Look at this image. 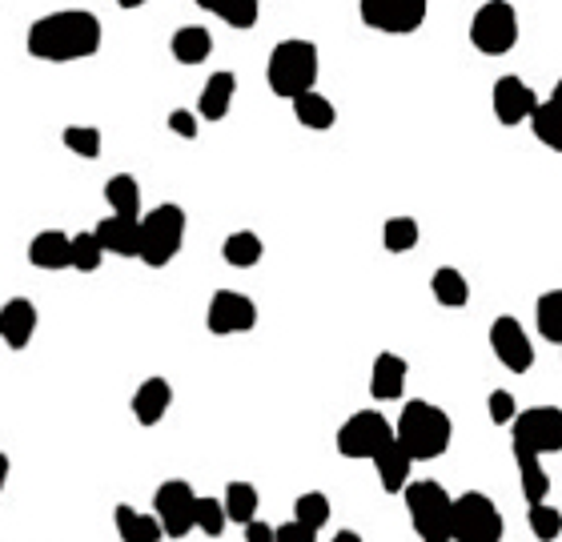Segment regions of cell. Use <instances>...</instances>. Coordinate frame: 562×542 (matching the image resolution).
I'll list each match as a JSON object with an SVG mask.
<instances>
[{"instance_id": "14", "label": "cell", "mask_w": 562, "mask_h": 542, "mask_svg": "<svg viewBox=\"0 0 562 542\" xmlns=\"http://www.w3.org/2000/svg\"><path fill=\"white\" fill-rule=\"evenodd\" d=\"M490 105H495V117L502 121V125H523V121L535 117L538 97L523 77H498L495 93H490Z\"/></svg>"}, {"instance_id": "11", "label": "cell", "mask_w": 562, "mask_h": 542, "mask_svg": "<svg viewBox=\"0 0 562 542\" xmlns=\"http://www.w3.org/2000/svg\"><path fill=\"white\" fill-rule=\"evenodd\" d=\"M153 511L165 522V539H185L189 530H197V494L185 478L161 482L153 494Z\"/></svg>"}, {"instance_id": "25", "label": "cell", "mask_w": 562, "mask_h": 542, "mask_svg": "<svg viewBox=\"0 0 562 542\" xmlns=\"http://www.w3.org/2000/svg\"><path fill=\"white\" fill-rule=\"evenodd\" d=\"M105 201L113 213H125V217H145L141 213V181L133 173H117L105 181Z\"/></svg>"}, {"instance_id": "44", "label": "cell", "mask_w": 562, "mask_h": 542, "mask_svg": "<svg viewBox=\"0 0 562 542\" xmlns=\"http://www.w3.org/2000/svg\"><path fill=\"white\" fill-rule=\"evenodd\" d=\"M217 4L222 0H197V9H205V13H217Z\"/></svg>"}, {"instance_id": "5", "label": "cell", "mask_w": 562, "mask_h": 542, "mask_svg": "<svg viewBox=\"0 0 562 542\" xmlns=\"http://www.w3.org/2000/svg\"><path fill=\"white\" fill-rule=\"evenodd\" d=\"M185 245V210L182 205H158L153 213L141 217V262L149 269L165 265L182 253Z\"/></svg>"}, {"instance_id": "32", "label": "cell", "mask_w": 562, "mask_h": 542, "mask_svg": "<svg viewBox=\"0 0 562 542\" xmlns=\"http://www.w3.org/2000/svg\"><path fill=\"white\" fill-rule=\"evenodd\" d=\"M105 241L97 238V229H85V234H77L73 238V269H80V274H97L101 269V262H105Z\"/></svg>"}, {"instance_id": "45", "label": "cell", "mask_w": 562, "mask_h": 542, "mask_svg": "<svg viewBox=\"0 0 562 542\" xmlns=\"http://www.w3.org/2000/svg\"><path fill=\"white\" fill-rule=\"evenodd\" d=\"M550 101H559V105H562V77L554 80V89H550Z\"/></svg>"}, {"instance_id": "9", "label": "cell", "mask_w": 562, "mask_h": 542, "mask_svg": "<svg viewBox=\"0 0 562 542\" xmlns=\"http://www.w3.org/2000/svg\"><path fill=\"white\" fill-rule=\"evenodd\" d=\"M507 534V522L498 515V506L471 490V494H458L454 499V539L458 542H498Z\"/></svg>"}, {"instance_id": "37", "label": "cell", "mask_w": 562, "mask_h": 542, "mask_svg": "<svg viewBox=\"0 0 562 542\" xmlns=\"http://www.w3.org/2000/svg\"><path fill=\"white\" fill-rule=\"evenodd\" d=\"M526 522H530V534H535V539H559L562 534V511L550 503H530Z\"/></svg>"}, {"instance_id": "13", "label": "cell", "mask_w": 562, "mask_h": 542, "mask_svg": "<svg viewBox=\"0 0 562 542\" xmlns=\"http://www.w3.org/2000/svg\"><path fill=\"white\" fill-rule=\"evenodd\" d=\"M490 350H495V357L510 374H526L535 366V342H530V333L523 330L519 318H507V314L495 318V326H490Z\"/></svg>"}, {"instance_id": "8", "label": "cell", "mask_w": 562, "mask_h": 542, "mask_svg": "<svg viewBox=\"0 0 562 542\" xmlns=\"http://www.w3.org/2000/svg\"><path fill=\"white\" fill-rule=\"evenodd\" d=\"M394 438H398V430L378 411H358L338 426V454L341 458H374Z\"/></svg>"}, {"instance_id": "1", "label": "cell", "mask_w": 562, "mask_h": 542, "mask_svg": "<svg viewBox=\"0 0 562 542\" xmlns=\"http://www.w3.org/2000/svg\"><path fill=\"white\" fill-rule=\"evenodd\" d=\"M101 40H105V28L89 9H61V13H49L28 25L25 49L37 61L68 65V61H85V56L101 53Z\"/></svg>"}, {"instance_id": "21", "label": "cell", "mask_w": 562, "mask_h": 542, "mask_svg": "<svg viewBox=\"0 0 562 542\" xmlns=\"http://www.w3.org/2000/svg\"><path fill=\"white\" fill-rule=\"evenodd\" d=\"M370 463L378 466V478H382V490H390V494H398V490H405V482H410V466H414V454L394 438L390 446H382Z\"/></svg>"}, {"instance_id": "4", "label": "cell", "mask_w": 562, "mask_h": 542, "mask_svg": "<svg viewBox=\"0 0 562 542\" xmlns=\"http://www.w3.org/2000/svg\"><path fill=\"white\" fill-rule=\"evenodd\" d=\"M405 511H410V527L426 542L454 539V499L442 482L419 478L405 487Z\"/></svg>"}, {"instance_id": "7", "label": "cell", "mask_w": 562, "mask_h": 542, "mask_svg": "<svg viewBox=\"0 0 562 542\" xmlns=\"http://www.w3.org/2000/svg\"><path fill=\"white\" fill-rule=\"evenodd\" d=\"M362 25L374 33H390V37H410L426 25L430 0H358Z\"/></svg>"}, {"instance_id": "36", "label": "cell", "mask_w": 562, "mask_h": 542, "mask_svg": "<svg viewBox=\"0 0 562 542\" xmlns=\"http://www.w3.org/2000/svg\"><path fill=\"white\" fill-rule=\"evenodd\" d=\"M225 522H229L225 503H217V499H201V494H197V530H201V534H210V539H222Z\"/></svg>"}, {"instance_id": "34", "label": "cell", "mask_w": 562, "mask_h": 542, "mask_svg": "<svg viewBox=\"0 0 562 542\" xmlns=\"http://www.w3.org/2000/svg\"><path fill=\"white\" fill-rule=\"evenodd\" d=\"M329 515H334V506H329V499L322 494V490H305L298 503H294V518H301V522H310L314 530L326 527Z\"/></svg>"}, {"instance_id": "19", "label": "cell", "mask_w": 562, "mask_h": 542, "mask_svg": "<svg viewBox=\"0 0 562 542\" xmlns=\"http://www.w3.org/2000/svg\"><path fill=\"white\" fill-rule=\"evenodd\" d=\"M405 362L390 350H382L374 357V370H370V394L378 398V402H398L405 390Z\"/></svg>"}, {"instance_id": "43", "label": "cell", "mask_w": 562, "mask_h": 542, "mask_svg": "<svg viewBox=\"0 0 562 542\" xmlns=\"http://www.w3.org/2000/svg\"><path fill=\"white\" fill-rule=\"evenodd\" d=\"M334 542H362V534H353V530H338Z\"/></svg>"}, {"instance_id": "41", "label": "cell", "mask_w": 562, "mask_h": 542, "mask_svg": "<svg viewBox=\"0 0 562 542\" xmlns=\"http://www.w3.org/2000/svg\"><path fill=\"white\" fill-rule=\"evenodd\" d=\"M170 129L177 133V137H185V141H193V137H197V117L189 113V109H173Z\"/></svg>"}, {"instance_id": "6", "label": "cell", "mask_w": 562, "mask_h": 542, "mask_svg": "<svg viewBox=\"0 0 562 542\" xmlns=\"http://www.w3.org/2000/svg\"><path fill=\"white\" fill-rule=\"evenodd\" d=\"M519 33L523 25L510 0H486L471 21V45L483 56H507L519 45Z\"/></svg>"}, {"instance_id": "33", "label": "cell", "mask_w": 562, "mask_h": 542, "mask_svg": "<svg viewBox=\"0 0 562 542\" xmlns=\"http://www.w3.org/2000/svg\"><path fill=\"white\" fill-rule=\"evenodd\" d=\"M382 245L390 253H410L419 245V222L414 217H390L382 225Z\"/></svg>"}, {"instance_id": "38", "label": "cell", "mask_w": 562, "mask_h": 542, "mask_svg": "<svg viewBox=\"0 0 562 542\" xmlns=\"http://www.w3.org/2000/svg\"><path fill=\"white\" fill-rule=\"evenodd\" d=\"M258 4H262V0H222V4H217V16H222L229 28H253L258 25Z\"/></svg>"}, {"instance_id": "10", "label": "cell", "mask_w": 562, "mask_h": 542, "mask_svg": "<svg viewBox=\"0 0 562 542\" xmlns=\"http://www.w3.org/2000/svg\"><path fill=\"white\" fill-rule=\"evenodd\" d=\"M514 450H538V454H559L562 450V411L559 406H530L510 423Z\"/></svg>"}, {"instance_id": "39", "label": "cell", "mask_w": 562, "mask_h": 542, "mask_svg": "<svg viewBox=\"0 0 562 542\" xmlns=\"http://www.w3.org/2000/svg\"><path fill=\"white\" fill-rule=\"evenodd\" d=\"M490 423L495 426H510L514 418H519V406H514V394H507V390H490Z\"/></svg>"}, {"instance_id": "16", "label": "cell", "mask_w": 562, "mask_h": 542, "mask_svg": "<svg viewBox=\"0 0 562 542\" xmlns=\"http://www.w3.org/2000/svg\"><path fill=\"white\" fill-rule=\"evenodd\" d=\"M97 238L105 241V250L117 253V257H141V217L109 213L97 222Z\"/></svg>"}, {"instance_id": "12", "label": "cell", "mask_w": 562, "mask_h": 542, "mask_svg": "<svg viewBox=\"0 0 562 542\" xmlns=\"http://www.w3.org/2000/svg\"><path fill=\"white\" fill-rule=\"evenodd\" d=\"M205 326L213 338H234V333H249L258 326V305L249 302L246 293L237 290H217L205 310Z\"/></svg>"}, {"instance_id": "22", "label": "cell", "mask_w": 562, "mask_h": 542, "mask_svg": "<svg viewBox=\"0 0 562 542\" xmlns=\"http://www.w3.org/2000/svg\"><path fill=\"white\" fill-rule=\"evenodd\" d=\"M170 49L177 65H205L213 53V33L205 25H185L173 33Z\"/></svg>"}, {"instance_id": "30", "label": "cell", "mask_w": 562, "mask_h": 542, "mask_svg": "<svg viewBox=\"0 0 562 542\" xmlns=\"http://www.w3.org/2000/svg\"><path fill=\"white\" fill-rule=\"evenodd\" d=\"M258 506H262V499H258V487L253 482H229L225 487V511H229V522H253L258 518Z\"/></svg>"}, {"instance_id": "42", "label": "cell", "mask_w": 562, "mask_h": 542, "mask_svg": "<svg viewBox=\"0 0 562 542\" xmlns=\"http://www.w3.org/2000/svg\"><path fill=\"white\" fill-rule=\"evenodd\" d=\"M246 542H277V530L274 527H265V522H258V518H253V522H246Z\"/></svg>"}, {"instance_id": "20", "label": "cell", "mask_w": 562, "mask_h": 542, "mask_svg": "<svg viewBox=\"0 0 562 542\" xmlns=\"http://www.w3.org/2000/svg\"><path fill=\"white\" fill-rule=\"evenodd\" d=\"M234 93H237V77L229 68H217L210 80H205V89L197 97V113L205 121H222L229 117V109H234Z\"/></svg>"}, {"instance_id": "35", "label": "cell", "mask_w": 562, "mask_h": 542, "mask_svg": "<svg viewBox=\"0 0 562 542\" xmlns=\"http://www.w3.org/2000/svg\"><path fill=\"white\" fill-rule=\"evenodd\" d=\"M65 149L85 161H97L101 157V129H97V125H68Z\"/></svg>"}, {"instance_id": "2", "label": "cell", "mask_w": 562, "mask_h": 542, "mask_svg": "<svg viewBox=\"0 0 562 542\" xmlns=\"http://www.w3.org/2000/svg\"><path fill=\"white\" fill-rule=\"evenodd\" d=\"M394 430H398V442L414 454V463L442 458L446 450H450V438H454L450 414H446L442 406H434V402H422V398H410V402H405Z\"/></svg>"}, {"instance_id": "24", "label": "cell", "mask_w": 562, "mask_h": 542, "mask_svg": "<svg viewBox=\"0 0 562 542\" xmlns=\"http://www.w3.org/2000/svg\"><path fill=\"white\" fill-rule=\"evenodd\" d=\"M294 117H298L301 129H334V121H338V109L329 105V97H322L317 89H310V93L294 97Z\"/></svg>"}, {"instance_id": "23", "label": "cell", "mask_w": 562, "mask_h": 542, "mask_svg": "<svg viewBox=\"0 0 562 542\" xmlns=\"http://www.w3.org/2000/svg\"><path fill=\"white\" fill-rule=\"evenodd\" d=\"M113 522H117V534L125 542H158L165 539V522L161 515H141V511H133V506H117L113 511Z\"/></svg>"}, {"instance_id": "27", "label": "cell", "mask_w": 562, "mask_h": 542, "mask_svg": "<svg viewBox=\"0 0 562 542\" xmlns=\"http://www.w3.org/2000/svg\"><path fill=\"white\" fill-rule=\"evenodd\" d=\"M222 257L234 265V269H253V265L265 257V245H262V238H258L253 229H237V234L225 238Z\"/></svg>"}, {"instance_id": "46", "label": "cell", "mask_w": 562, "mask_h": 542, "mask_svg": "<svg viewBox=\"0 0 562 542\" xmlns=\"http://www.w3.org/2000/svg\"><path fill=\"white\" fill-rule=\"evenodd\" d=\"M117 4H121V9H141L145 0H117Z\"/></svg>"}, {"instance_id": "17", "label": "cell", "mask_w": 562, "mask_h": 542, "mask_svg": "<svg viewBox=\"0 0 562 542\" xmlns=\"http://www.w3.org/2000/svg\"><path fill=\"white\" fill-rule=\"evenodd\" d=\"M173 406V386L170 378H145L133 394V418L141 426H158Z\"/></svg>"}, {"instance_id": "15", "label": "cell", "mask_w": 562, "mask_h": 542, "mask_svg": "<svg viewBox=\"0 0 562 542\" xmlns=\"http://www.w3.org/2000/svg\"><path fill=\"white\" fill-rule=\"evenodd\" d=\"M37 305L28 302V298H9L4 310H0V338L9 350H25L33 342V333H37Z\"/></svg>"}, {"instance_id": "3", "label": "cell", "mask_w": 562, "mask_h": 542, "mask_svg": "<svg viewBox=\"0 0 562 542\" xmlns=\"http://www.w3.org/2000/svg\"><path fill=\"white\" fill-rule=\"evenodd\" d=\"M317 65H322V56H317L314 40H301V37L282 40L274 53H270V65H265L270 93L286 97V101L310 93L317 80Z\"/></svg>"}, {"instance_id": "28", "label": "cell", "mask_w": 562, "mask_h": 542, "mask_svg": "<svg viewBox=\"0 0 562 542\" xmlns=\"http://www.w3.org/2000/svg\"><path fill=\"white\" fill-rule=\"evenodd\" d=\"M430 290H434V302L446 305V310H462V305L471 302V286H466V278L458 274L454 265H442V269H434Z\"/></svg>"}, {"instance_id": "31", "label": "cell", "mask_w": 562, "mask_h": 542, "mask_svg": "<svg viewBox=\"0 0 562 542\" xmlns=\"http://www.w3.org/2000/svg\"><path fill=\"white\" fill-rule=\"evenodd\" d=\"M535 322H538V333H542L547 342L562 345V290H547L538 298Z\"/></svg>"}, {"instance_id": "26", "label": "cell", "mask_w": 562, "mask_h": 542, "mask_svg": "<svg viewBox=\"0 0 562 542\" xmlns=\"http://www.w3.org/2000/svg\"><path fill=\"white\" fill-rule=\"evenodd\" d=\"M514 458H519V482H523L526 503H547L550 475L538 463V450H514Z\"/></svg>"}, {"instance_id": "40", "label": "cell", "mask_w": 562, "mask_h": 542, "mask_svg": "<svg viewBox=\"0 0 562 542\" xmlns=\"http://www.w3.org/2000/svg\"><path fill=\"white\" fill-rule=\"evenodd\" d=\"M277 542H317V530L310 527V522L294 518L286 527H277Z\"/></svg>"}, {"instance_id": "29", "label": "cell", "mask_w": 562, "mask_h": 542, "mask_svg": "<svg viewBox=\"0 0 562 542\" xmlns=\"http://www.w3.org/2000/svg\"><path fill=\"white\" fill-rule=\"evenodd\" d=\"M530 133L554 153H562V105L559 101H538L535 117H530Z\"/></svg>"}, {"instance_id": "47", "label": "cell", "mask_w": 562, "mask_h": 542, "mask_svg": "<svg viewBox=\"0 0 562 542\" xmlns=\"http://www.w3.org/2000/svg\"><path fill=\"white\" fill-rule=\"evenodd\" d=\"M559 350H562V345H559Z\"/></svg>"}, {"instance_id": "18", "label": "cell", "mask_w": 562, "mask_h": 542, "mask_svg": "<svg viewBox=\"0 0 562 542\" xmlns=\"http://www.w3.org/2000/svg\"><path fill=\"white\" fill-rule=\"evenodd\" d=\"M28 262L37 269H73V238L61 229H40L28 241Z\"/></svg>"}]
</instances>
